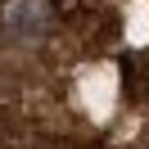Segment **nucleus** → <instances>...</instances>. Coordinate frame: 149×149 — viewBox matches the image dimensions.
I'll return each mask as SVG.
<instances>
[{
    "label": "nucleus",
    "instance_id": "f257e3e1",
    "mask_svg": "<svg viewBox=\"0 0 149 149\" xmlns=\"http://www.w3.org/2000/svg\"><path fill=\"white\" fill-rule=\"evenodd\" d=\"M45 5H41V0H18V5H9V9H5V27L9 32H18L23 41H36L41 32H45Z\"/></svg>",
    "mask_w": 149,
    "mask_h": 149
}]
</instances>
